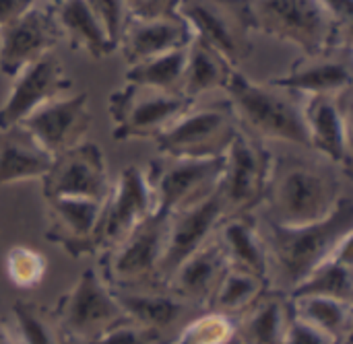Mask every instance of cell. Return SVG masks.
Instances as JSON below:
<instances>
[{"label": "cell", "mask_w": 353, "mask_h": 344, "mask_svg": "<svg viewBox=\"0 0 353 344\" xmlns=\"http://www.w3.org/2000/svg\"><path fill=\"white\" fill-rule=\"evenodd\" d=\"M333 54L308 58L306 64L298 62L290 72L267 78V83L273 87L285 89L294 95L308 93L310 97H314V95L343 93L352 85V68L347 60L333 58Z\"/></svg>", "instance_id": "cell-25"}, {"label": "cell", "mask_w": 353, "mask_h": 344, "mask_svg": "<svg viewBox=\"0 0 353 344\" xmlns=\"http://www.w3.org/2000/svg\"><path fill=\"white\" fill-rule=\"evenodd\" d=\"M259 227L267 250V283L271 289L292 295L353 237V202L343 196L327 219L312 225L283 227L263 221Z\"/></svg>", "instance_id": "cell-1"}, {"label": "cell", "mask_w": 353, "mask_h": 344, "mask_svg": "<svg viewBox=\"0 0 353 344\" xmlns=\"http://www.w3.org/2000/svg\"><path fill=\"white\" fill-rule=\"evenodd\" d=\"M194 101L180 93H165L149 87L126 83L108 99V109L114 122L112 136L116 140L157 138L178 118L192 109Z\"/></svg>", "instance_id": "cell-7"}, {"label": "cell", "mask_w": 353, "mask_h": 344, "mask_svg": "<svg viewBox=\"0 0 353 344\" xmlns=\"http://www.w3.org/2000/svg\"><path fill=\"white\" fill-rule=\"evenodd\" d=\"M48 270V260L43 254L29 246H12L4 256L6 279L21 291H33L41 285Z\"/></svg>", "instance_id": "cell-35"}, {"label": "cell", "mask_w": 353, "mask_h": 344, "mask_svg": "<svg viewBox=\"0 0 353 344\" xmlns=\"http://www.w3.org/2000/svg\"><path fill=\"white\" fill-rule=\"evenodd\" d=\"M192 39L188 23L180 14L151 21H126L118 47L122 50L124 60L134 66L165 52L186 47Z\"/></svg>", "instance_id": "cell-22"}, {"label": "cell", "mask_w": 353, "mask_h": 344, "mask_svg": "<svg viewBox=\"0 0 353 344\" xmlns=\"http://www.w3.org/2000/svg\"><path fill=\"white\" fill-rule=\"evenodd\" d=\"M337 95H314L304 105V120L308 128L310 149H316L329 163L341 167L345 173L352 169V147L347 109Z\"/></svg>", "instance_id": "cell-19"}, {"label": "cell", "mask_w": 353, "mask_h": 344, "mask_svg": "<svg viewBox=\"0 0 353 344\" xmlns=\"http://www.w3.org/2000/svg\"><path fill=\"white\" fill-rule=\"evenodd\" d=\"M186 52H188V45L165 52L141 64H134L126 70L124 78L126 83H132L139 87H149V89L165 91V93H180L182 74L186 66Z\"/></svg>", "instance_id": "cell-32"}, {"label": "cell", "mask_w": 353, "mask_h": 344, "mask_svg": "<svg viewBox=\"0 0 353 344\" xmlns=\"http://www.w3.org/2000/svg\"><path fill=\"white\" fill-rule=\"evenodd\" d=\"M215 239L230 268L267 281V250L254 213L225 217L215 229Z\"/></svg>", "instance_id": "cell-23"}, {"label": "cell", "mask_w": 353, "mask_h": 344, "mask_svg": "<svg viewBox=\"0 0 353 344\" xmlns=\"http://www.w3.org/2000/svg\"><path fill=\"white\" fill-rule=\"evenodd\" d=\"M232 72L234 66L219 52H215L203 39L192 35L186 52V66L182 74L180 93L186 99L196 101V97H201L203 93L225 89Z\"/></svg>", "instance_id": "cell-28"}, {"label": "cell", "mask_w": 353, "mask_h": 344, "mask_svg": "<svg viewBox=\"0 0 353 344\" xmlns=\"http://www.w3.org/2000/svg\"><path fill=\"white\" fill-rule=\"evenodd\" d=\"M341 198V178L333 163L273 157L263 198L265 221L283 227L312 225L327 219Z\"/></svg>", "instance_id": "cell-2"}, {"label": "cell", "mask_w": 353, "mask_h": 344, "mask_svg": "<svg viewBox=\"0 0 353 344\" xmlns=\"http://www.w3.org/2000/svg\"><path fill=\"white\" fill-rule=\"evenodd\" d=\"M223 219L225 213L217 192L203 202L168 217L165 250L161 258V277L165 285L176 268L215 235V229Z\"/></svg>", "instance_id": "cell-18"}, {"label": "cell", "mask_w": 353, "mask_h": 344, "mask_svg": "<svg viewBox=\"0 0 353 344\" xmlns=\"http://www.w3.org/2000/svg\"><path fill=\"white\" fill-rule=\"evenodd\" d=\"M12 78V89L0 107V132L19 126L35 109L72 87V80L64 74L62 60L54 52L27 64Z\"/></svg>", "instance_id": "cell-15"}, {"label": "cell", "mask_w": 353, "mask_h": 344, "mask_svg": "<svg viewBox=\"0 0 353 344\" xmlns=\"http://www.w3.org/2000/svg\"><path fill=\"white\" fill-rule=\"evenodd\" d=\"M228 268L230 266L225 254L213 235L205 246H201L176 268V272L168 279L165 287L182 301L199 310H207Z\"/></svg>", "instance_id": "cell-21"}, {"label": "cell", "mask_w": 353, "mask_h": 344, "mask_svg": "<svg viewBox=\"0 0 353 344\" xmlns=\"http://www.w3.org/2000/svg\"><path fill=\"white\" fill-rule=\"evenodd\" d=\"M62 39L54 8L31 6L12 23L0 27V72L17 76L27 64L50 54Z\"/></svg>", "instance_id": "cell-16"}, {"label": "cell", "mask_w": 353, "mask_h": 344, "mask_svg": "<svg viewBox=\"0 0 353 344\" xmlns=\"http://www.w3.org/2000/svg\"><path fill=\"white\" fill-rule=\"evenodd\" d=\"M337 344H352V336H347V338H343L341 343H337Z\"/></svg>", "instance_id": "cell-43"}, {"label": "cell", "mask_w": 353, "mask_h": 344, "mask_svg": "<svg viewBox=\"0 0 353 344\" xmlns=\"http://www.w3.org/2000/svg\"><path fill=\"white\" fill-rule=\"evenodd\" d=\"M254 31L298 45L306 58L350 47L345 31L323 0H246Z\"/></svg>", "instance_id": "cell-4"}, {"label": "cell", "mask_w": 353, "mask_h": 344, "mask_svg": "<svg viewBox=\"0 0 353 344\" xmlns=\"http://www.w3.org/2000/svg\"><path fill=\"white\" fill-rule=\"evenodd\" d=\"M101 208L103 202L87 198H48L46 239L72 258L99 254Z\"/></svg>", "instance_id": "cell-17"}, {"label": "cell", "mask_w": 353, "mask_h": 344, "mask_svg": "<svg viewBox=\"0 0 353 344\" xmlns=\"http://www.w3.org/2000/svg\"><path fill=\"white\" fill-rule=\"evenodd\" d=\"M93 116L89 109V95L77 93L62 99H52L19 126L52 157H58L81 142L91 128Z\"/></svg>", "instance_id": "cell-13"}, {"label": "cell", "mask_w": 353, "mask_h": 344, "mask_svg": "<svg viewBox=\"0 0 353 344\" xmlns=\"http://www.w3.org/2000/svg\"><path fill=\"white\" fill-rule=\"evenodd\" d=\"M273 155L263 140L240 130L223 155L219 200L225 217L254 213L265 198Z\"/></svg>", "instance_id": "cell-8"}, {"label": "cell", "mask_w": 353, "mask_h": 344, "mask_svg": "<svg viewBox=\"0 0 353 344\" xmlns=\"http://www.w3.org/2000/svg\"><path fill=\"white\" fill-rule=\"evenodd\" d=\"M54 14L62 37L68 39L70 47L83 50L93 58H105L116 50L85 0H64L54 8Z\"/></svg>", "instance_id": "cell-27"}, {"label": "cell", "mask_w": 353, "mask_h": 344, "mask_svg": "<svg viewBox=\"0 0 353 344\" xmlns=\"http://www.w3.org/2000/svg\"><path fill=\"white\" fill-rule=\"evenodd\" d=\"M0 344H19L14 341V336L10 334V330L6 328V324L0 320Z\"/></svg>", "instance_id": "cell-41"}, {"label": "cell", "mask_w": 353, "mask_h": 344, "mask_svg": "<svg viewBox=\"0 0 353 344\" xmlns=\"http://www.w3.org/2000/svg\"><path fill=\"white\" fill-rule=\"evenodd\" d=\"M178 14L194 37L219 52L232 66L252 54V25L246 0H180Z\"/></svg>", "instance_id": "cell-11"}, {"label": "cell", "mask_w": 353, "mask_h": 344, "mask_svg": "<svg viewBox=\"0 0 353 344\" xmlns=\"http://www.w3.org/2000/svg\"><path fill=\"white\" fill-rule=\"evenodd\" d=\"M52 314L64 334L85 343H93L112 328L128 322L114 291L93 266L81 272L74 287L58 299Z\"/></svg>", "instance_id": "cell-6"}, {"label": "cell", "mask_w": 353, "mask_h": 344, "mask_svg": "<svg viewBox=\"0 0 353 344\" xmlns=\"http://www.w3.org/2000/svg\"><path fill=\"white\" fill-rule=\"evenodd\" d=\"M240 132L238 120L228 101L188 109L165 132L155 138L161 155L176 159L223 157Z\"/></svg>", "instance_id": "cell-9"}, {"label": "cell", "mask_w": 353, "mask_h": 344, "mask_svg": "<svg viewBox=\"0 0 353 344\" xmlns=\"http://www.w3.org/2000/svg\"><path fill=\"white\" fill-rule=\"evenodd\" d=\"M234 320L217 312H203L190 318L168 344H230L234 341Z\"/></svg>", "instance_id": "cell-34"}, {"label": "cell", "mask_w": 353, "mask_h": 344, "mask_svg": "<svg viewBox=\"0 0 353 344\" xmlns=\"http://www.w3.org/2000/svg\"><path fill=\"white\" fill-rule=\"evenodd\" d=\"M54 157L48 155L21 126L0 132V186L41 180Z\"/></svg>", "instance_id": "cell-26"}, {"label": "cell", "mask_w": 353, "mask_h": 344, "mask_svg": "<svg viewBox=\"0 0 353 344\" xmlns=\"http://www.w3.org/2000/svg\"><path fill=\"white\" fill-rule=\"evenodd\" d=\"M168 213H151L118 246L101 256V279L112 291H163L161 258L168 235Z\"/></svg>", "instance_id": "cell-5"}, {"label": "cell", "mask_w": 353, "mask_h": 344, "mask_svg": "<svg viewBox=\"0 0 353 344\" xmlns=\"http://www.w3.org/2000/svg\"><path fill=\"white\" fill-rule=\"evenodd\" d=\"M290 297H329L337 301H353V258L352 239L339 252L323 262Z\"/></svg>", "instance_id": "cell-29"}, {"label": "cell", "mask_w": 353, "mask_h": 344, "mask_svg": "<svg viewBox=\"0 0 353 344\" xmlns=\"http://www.w3.org/2000/svg\"><path fill=\"white\" fill-rule=\"evenodd\" d=\"M230 344H238V343H236V341H232V343H230Z\"/></svg>", "instance_id": "cell-44"}, {"label": "cell", "mask_w": 353, "mask_h": 344, "mask_svg": "<svg viewBox=\"0 0 353 344\" xmlns=\"http://www.w3.org/2000/svg\"><path fill=\"white\" fill-rule=\"evenodd\" d=\"M223 171V157L217 159H176L161 155L145 171L153 192L155 211L168 215L190 208L217 192Z\"/></svg>", "instance_id": "cell-10"}, {"label": "cell", "mask_w": 353, "mask_h": 344, "mask_svg": "<svg viewBox=\"0 0 353 344\" xmlns=\"http://www.w3.org/2000/svg\"><path fill=\"white\" fill-rule=\"evenodd\" d=\"M285 344H337V341H333L331 336H327L319 328L298 320L294 316V312H292V320H290V326H288Z\"/></svg>", "instance_id": "cell-39"}, {"label": "cell", "mask_w": 353, "mask_h": 344, "mask_svg": "<svg viewBox=\"0 0 353 344\" xmlns=\"http://www.w3.org/2000/svg\"><path fill=\"white\" fill-rule=\"evenodd\" d=\"M290 320V295L269 287L242 316L234 320V341L238 344H285Z\"/></svg>", "instance_id": "cell-24"}, {"label": "cell", "mask_w": 353, "mask_h": 344, "mask_svg": "<svg viewBox=\"0 0 353 344\" xmlns=\"http://www.w3.org/2000/svg\"><path fill=\"white\" fill-rule=\"evenodd\" d=\"M62 344H89V343H85V341H81V338H74V336H68V334H64V332H62Z\"/></svg>", "instance_id": "cell-42"}, {"label": "cell", "mask_w": 353, "mask_h": 344, "mask_svg": "<svg viewBox=\"0 0 353 344\" xmlns=\"http://www.w3.org/2000/svg\"><path fill=\"white\" fill-rule=\"evenodd\" d=\"M180 0H124L126 21H151L178 14Z\"/></svg>", "instance_id": "cell-38"}, {"label": "cell", "mask_w": 353, "mask_h": 344, "mask_svg": "<svg viewBox=\"0 0 353 344\" xmlns=\"http://www.w3.org/2000/svg\"><path fill=\"white\" fill-rule=\"evenodd\" d=\"M35 4L37 0H0V27L12 23Z\"/></svg>", "instance_id": "cell-40"}, {"label": "cell", "mask_w": 353, "mask_h": 344, "mask_svg": "<svg viewBox=\"0 0 353 344\" xmlns=\"http://www.w3.org/2000/svg\"><path fill=\"white\" fill-rule=\"evenodd\" d=\"M112 190L105 157L97 142L79 147L54 157L50 171L41 178L43 198H87L105 202Z\"/></svg>", "instance_id": "cell-12"}, {"label": "cell", "mask_w": 353, "mask_h": 344, "mask_svg": "<svg viewBox=\"0 0 353 344\" xmlns=\"http://www.w3.org/2000/svg\"><path fill=\"white\" fill-rule=\"evenodd\" d=\"M89 344H165V341L155 332L141 328L139 324L128 320Z\"/></svg>", "instance_id": "cell-37"}, {"label": "cell", "mask_w": 353, "mask_h": 344, "mask_svg": "<svg viewBox=\"0 0 353 344\" xmlns=\"http://www.w3.org/2000/svg\"><path fill=\"white\" fill-rule=\"evenodd\" d=\"M298 320L319 328L333 341L352 336V303L329 297H290Z\"/></svg>", "instance_id": "cell-30"}, {"label": "cell", "mask_w": 353, "mask_h": 344, "mask_svg": "<svg viewBox=\"0 0 353 344\" xmlns=\"http://www.w3.org/2000/svg\"><path fill=\"white\" fill-rule=\"evenodd\" d=\"M267 289H269V283L265 279H259L254 275L228 268V272L223 275V279H221L215 295L211 297L207 310L209 312H217L221 316H228V318L236 320Z\"/></svg>", "instance_id": "cell-31"}, {"label": "cell", "mask_w": 353, "mask_h": 344, "mask_svg": "<svg viewBox=\"0 0 353 344\" xmlns=\"http://www.w3.org/2000/svg\"><path fill=\"white\" fill-rule=\"evenodd\" d=\"M230 107L240 130L259 140H283L298 147H308V128L304 105L294 93L273 87L267 80L254 83L234 68L225 89Z\"/></svg>", "instance_id": "cell-3"}, {"label": "cell", "mask_w": 353, "mask_h": 344, "mask_svg": "<svg viewBox=\"0 0 353 344\" xmlns=\"http://www.w3.org/2000/svg\"><path fill=\"white\" fill-rule=\"evenodd\" d=\"M114 295L130 322L155 332L157 336L165 341V344L178 334V330L190 318L203 312L182 301L180 297L172 295L168 289L163 291H114Z\"/></svg>", "instance_id": "cell-20"}, {"label": "cell", "mask_w": 353, "mask_h": 344, "mask_svg": "<svg viewBox=\"0 0 353 344\" xmlns=\"http://www.w3.org/2000/svg\"><path fill=\"white\" fill-rule=\"evenodd\" d=\"M151 213H155V200L145 171L137 165H128L112 186L101 208L99 254L118 246Z\"/></svg>", "instance_id": "cell-14"}, {"label": "cell", "mask_w": 353, "mask_h": 344, "mask_svg": "<svg viewBox=\"0 0 353 344\" xmlns=\"http://www.w3.org/2000/svg\"><path fill=\"white\" fill-rule=\"evenodd\" d=\"M12 316L17 322L21 344H62V330L46 305L19 299L12 305Z\"/></svg>", "instance_id": "cell-33"}, {"label": "cell", "mask_w": 353, "mask_h": 344, "mask_svg": "<svg viewBox=\"0 0 353 344\" xmlns=\"http://www.w3.org/2000/svg\"><path fill=\"white\" fill-rule=\"evenodd\" d=\"M97 21L103 25L108 37L118 50V39L122 35V29L126 25V10H124V0H85Z\"/></svg>", "instance_id": "cell-36"}]
</instances>
